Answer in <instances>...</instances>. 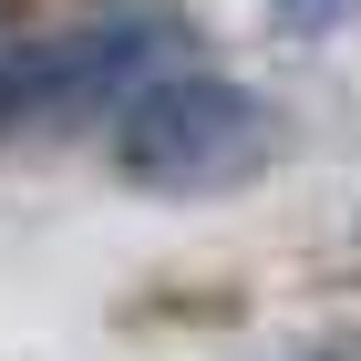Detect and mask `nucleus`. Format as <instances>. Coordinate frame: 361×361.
I'll list each match as a JSON object with an SVG mask.
<instances>
[{
	"instance_id": "f257e3e1",
	"label": "nucleus",
	"mask_w": 361,
	"mask_h": 361,
	"mask_svg": "<svg viewBox=\"0 0 361 361\" xmlns=\"http://www.w3.org/2000/svg\"><path fill=\"white\" fill-rule=\"evenodd\" d=\"M104 155L135 196H166V207H217V196H248L258 176L289 155V124H279L269 93H248L238 73H207V62H176L155 83H135L104 114Z\"/></svg>"
},
{
	"instance_id": "39448f33",
	"label": "nucleus",
	"mask_w": 361,
	"mask_h": 361,
	"mask_svg": "<svg viewBox=\"0 0 361 361\" xmlns=\"http://www.w3.org/2000/svg\"><path fill=\"white\" fill-rule=\"evenodd\" d=\"M351 258H361V207H351Z\"/></svg>"
},
{
	"instance_id": "7ed1b4c3",
	"label": "nucleus",
	"mask_w": 361,
	"mask_h": 361,
	"mask_svg": "<svg viewBox=\"0 0 361 361\" xmlns=\"http://www.w3.org/2000/svg\"><path fill=\"white\" fill-rule=\"evenodd\" d=\"M258 361H361V331H310V341H269Z\"/></svg>"
},
{
	"instance_id": "f03ea898",
	"label": "nucleus",
	"mask_w": 361,
	"mask_h": 361,
	"mask_svg": "<svg viewBox=\"0 0 361 361\" xmlns=\"http://www.w3.org/2000/svg\"><path fill=\"white\" fill-rule=\"evenodd\" d=\"M186 62V31L166 11H104L83 31H42L21 52H0V135H62L114 114L135 83Z\"/></svg>"
},
{
	"instance_id": "20e7f679",
	"label": "nucleus",
	"mask_w": 361,
	"mask_h": 361,
	"mask_svg": "<svg viewBox=\"0 0 361 361\" xmlns=\"http://www.w3.org/2000/svg\"><path fill=\"white\" fill-rule=\"evenodd\" d=\"M361 0H269V21H289V31H310V42H320V31H341L351 21Z\"/></svg>"
}]
</instances>
